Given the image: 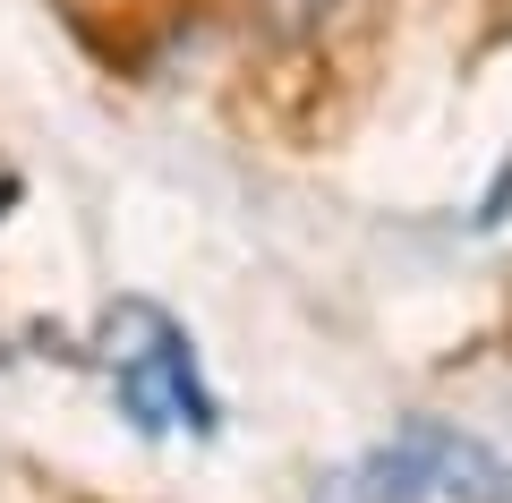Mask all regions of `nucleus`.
<instances>
[{"label":"nucleus","mask_w":512,"mask_h":503,"mask_svg":"<svg viewBox=\"0 0 512 503\" xmlns=\"http://www.w3.org/2000/svg\"><path fill=\"white\" fill-rule=\"evenodd\" d=\"M402 444H410V461L427 469V495L436 503H512V461L495 444L444 427V418H410Z\"/></svg>","instance_id":"f257e3e1"},{"label":"nucleus","mask_w":512,"mask_h":503,"mask_svg":"<svg viewBox=\"0 0 512 503\" xmlns=\"http://www.w3.org/2000/svg\"><path fill=\"white\" fill-rule=\"evenodd\" d=\"M333 9L342 0H256V35L274 43V52H299V43H316L333 26Z\"/></svg>","instance_id":"f03ea898"}]
</instances>
